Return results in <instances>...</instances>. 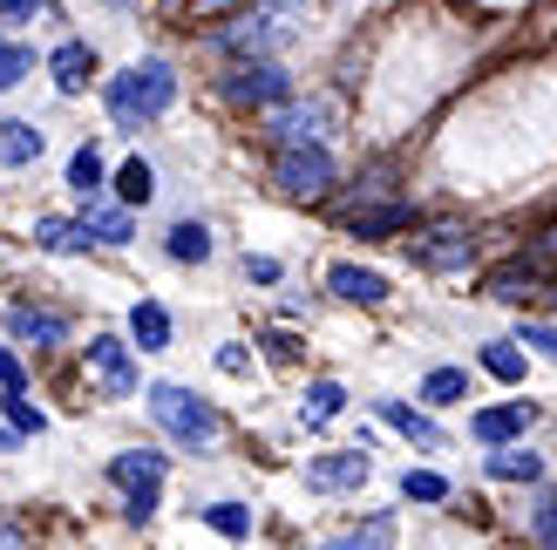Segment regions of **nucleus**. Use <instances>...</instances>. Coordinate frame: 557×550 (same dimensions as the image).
<instances>
[{
	"instance_id": "obj_40",
	"label": "nucleus",
	"mask_w": 557,
	"mask_h": 550,
	"mask_svg": "<svg viewBox=\"0 0 557 550\" xmlns=\"http://www.w3.org/2000/svg\"><path fill=\"white\" fill-rule=\"evenodd\" d=\"M245 272H252L259 286H278V259H245Z\"/></svg>"
},
{
	"instance_id": "obj_24",
	"label": "nucleus",
	"mask_w": 557,
	"mask_h": 550,
	"mask_svg": "<svg viewBox=\"0 0 557 550\" xmlns=\"http://www.w3.org/2000/svg\"><path fill=\"white\" fill-rule=\"evenodd\" d=\"M490 476H496V483H537V476H544V462H537L531 449H517V442H504V449L490 455Z\"/></svg>"
},
{
	"instance_id": "obj_34",
	"label": "nucleus",
	"mask_w": 557,
	"mask_h": 550,
	"mask_svg": "<svg viewBox=\"0 0 557 550\" xmlns=\"http://www.w3.org/2000/svg\"><path fill=\"white\" fill-rule=\"evenodd\" d=\"M531 530H537V543H544V550H557V489H544V497H537Z\"/></svg>"
},
{
	"instance_id": "obj_7",
	"label": "nucleus",
	"mask_w": 557,
	"mask_h": 550,
	"mask_svg": "<svg viewBox=\"0 0 557 550\" xmlns=\"http://www.w3.org/2000/svg\"><path fill=\"white\" fill-rule=\"evenodd\" d=\"M408 252H414V265H429V272H469V259H476V232H469L462 217H442V225L408 238Z\"/></svg>"
},
{
	"instance_id": "obj_42",
	"label": "nucleus",
	"mask_w": 557,
	"mask_h": 550,
	"mask_svg": "<svg viewBox=\"0 0 557 550\" xmlns=\"http://www.w3.org/2000/svg\"><path fill=\"white\" fill-rule=\"evenodd\" d=\"M0 550H21V530L14 524H0Z\"/></svg>"
},
{
	"instance_id": "obj_20",
	"label": "nucleus",
	"mask_w": 557,
	"mask_h": 550,
	"mask_svg": "<svg viewBox=\"0 0 557 550\" xmlns=\"http://www.w3.org/2000/svg\"><path fill=\"white\" fill-rule=\"evenodd\" d=\"M129 340L144 347V353H163V347H171V313H163L157 299H144V307L129 313Z\"/></svg>"
},
{
	"instance_id": "obj_32",
	"label": "nucleus",
	"mask_w": 557,
	"mask_h": 550,
	"mask_svg": "<svg viewBox=\"0 0 557 550\" xmlns=\"http://www.w3.org/2000/svg\"><path fill=\"white\" fill-rule=\"evenodd\" d=\"M8 422H14L21 435H41V428H48V415L27 401V388H8Z\"/></svg>"
},
{
	"instance_id": "obj_15",
	"label": "nucleus",
	"mask_w": 557,
	"mask_h": 550,
	"mask_svg": "<svg viewBox=\"0 0 557 550\" xmlns=\"http://www.w3.org/2000/svg\"><path fill=\"white\" fill-rule=\"evenodd\" d=\"M8 326H14V340H27V347H62L69 340V320L62 313H41V307H14Z\"/></svg>"
},
{
	"instance_id": "obj_36",
	"label": "nucleus",
	"mask_w": 557,
	"mask_h": 550,
	"mask_svg": "<svg viewBox=\"0 0 557 550\" xmlns=\"http://www.w3.org/2000/svg\"><path fill=\"white\" fill-rule=\"evenodd\" d=\"M245 8H252V0H190V21H232Z\"/></svg>"
},
{
	"instance_id": "obj_4",
	"label": "nucleus",
	"mask_w": 557,
	"mask_h": 550,
	"mask_svg": "<svg viewBox=\"0 0 557 550\" xmlns=\"http://www.w3.org/2000/svg\"><path fill=\"white\" fill-rule=\"evenodd\" d=\"M293 14H299V0H252L245 14L218 21V48L225 54H272L293 35Z\"/></svg>"
},
{
	"instance_id": "obj_23",
	"label": "nucleus",
	"mask_w": 557,
	"mask_h": 550,
	"mask_svg": "<svg viewBox=\"0 0 557 550\" xmlns=\"http://www.w3.org/2000/svg\"><path fill=\"white\" fill-rule=\"evenodd\" d=\"M102 177H109V171H102V157L82 143V150L69 157V190H75L82 204H96V198H102Z\"/></svg>"
},
{
	"instance_id": "obj_39",
	"label": "nucleus",
	"mask_w": 557,
	"mask_h": 550,
	"mask_svg": "<svg viewBox=\"0 0 557 550\" xmlns=\"http://www.w3.org/2000/svg\"><path fill=\"white\" fill-rule=\"evenodd\" d=\"M41 0H0V21H35Z\"/></svg>"
},
{
	"instance_id": "obj_25",
	"label": "nucleus",
	"mask_w": 557,
	"mask_h": 550,
	"mask_svg": "<svg viewBox=\"0 0 557 550\" xmlns=\"http://www.w3.org/2000/svg\"><path fill=\"white\" fill-rule=\"evenodd\" d=\"M116 190H123V204H150L157 198V171H150L144 157H129L123 171H116Z\"/></svg>"
},
{
	"instance_id": "obj_21",
	"label": "nucleus",
	"mask_w": 557,
	"mask_h": 550,
	"mask_svg": "<svg viewBox=\"0 0 557 550\" xmlns=\"http://www.w3.org/2000/svg\"><path fill=\"white\" fill-rule=\"evenodd\" d=\"M163 252H171L177 265H205V259H211V232L198 225V217H184V225H171V238H163Z\"/></svg>"
},
{
	"instance_id": "obj_26",
	"label": "nucleus",
	"mask_w": 557,
	"mask_h": 550,
	"mask_svg": "<svg viewBox=\"0 0 557 550\" xmlns=\"http://www.w3.org/2000/svg\"><path fill=\"white\" fill-rule=\"evenodd\" d=\"M89 232H96V245H129V211L123 204H89Z\"/></svg>"
},
{
	"instance_id": "obj_16",
	"label": "nucleus",
	"mask_w": 557,
	"mask_h": 550,
	"mask_svg": "<svg viewBox=\"0 0 557 550\" xmlns=\"http://www.w3.org/2000/svg\"><path fill=\"white\" fill-rule=\"evenodd\" d=\"M326 286L341 292V299H354V307H381V299H387V279H381V272H368V265H333Z\"/></svg>"
},
{
	"instance_id": "obj_19",
	"label": "nucleus",
	"mask_w": 557,
	"mask_h": 550,
	"mask_svg": "<svg viewBox=\"0 0 557 550\" xmlns=\"http://www.w3.org/2000/svg\"><path fill=\"white\" fill-rule=\"evenodd\" d=\"M35 157H41V129L8 116V123H0V163H8V171H27Z\"/></svg>"
},
{
	"instance_id": "obj_29",
	"label": "nucleus",
	"mask_w": 557,
	"mask_h": 550,
	"mask_svg": "<svg viewBox=\"0 0 557 550\" xmlns=\"http://www.w3.org/2000/svg\"><path fill=\"white\" fill-rule=\"evenodd\" d=\"M326 550H395V516H374L368 530H354V537H333Z\"/></svg>"
},
{
	"instance_id": "obj_37",
	"label": "nucleus",
	"mask_w": 557,
	"mask_h": 550,
	"mask_svg": "<svg viewBox=\"0 0 557 550\" xmlns=\"http://www.w3.org/2000/svg\"><path fill=\"white\" fill-rule=\"evenodd\" d=\"M265 353L272 361H299V340L293 334H265Z\"/></svg>"
},
{
	"instance_id": "obj_1",
	"label": "nucleus",
	"mask_w": 557,
	"mask_h": 550,
	"mask_svg": "<svg viewBox=\"0 0 557 550\" xmlns=\"http://www.w3.org/2000/svg\"><path fill=\"white\" fill-rule=\"evenodd\" d=\"M102 102H109V123L116 129H144L177 102V68L163 62V54H144V62H129L123 75H109Z\"/></svg>"
},
{
	"instance_id": "obj_12",
	"label": "nucleus",
	"mask_w": 557,
	"mask_h": 550,
	"mask_svg": "<svg viewBox=\"0 0 557 550\" xmlns=\"http://www.w3.org/2000/svg\"><path fill=\"white\" fill-rule=\"evenodd\" d=\"M531 422H537L531 401H504V408H483V415L469 422V435H476V442H490V449H504V442H517Z\"/></svg>"
},
{
	"instance_id": "obj_41",
	"label": "nucleus",
	"mask_w": 557,
	"mask_h": 550,
	"mask_svg": "<svg viewBox=\"0 0 557 550\" xmlns=\"http://www.w3.org/2000/svg\"><path fill=\"white\" fill-rule=\"evenodd\" d=\"M21 380H27V374H21V361H14L8 347H0V388H21Z\"/></svg>"
},
{
	"instance_id": "obj_27",
	"label": "nucleus",
	"mask_w": 557,
	"mask_h": 550,
	"mask_svg": "<svg viewBox=\"0 0 557 550\" xmlns=\"http://www.w3.org/2000/svg\"><path fill=\"white\" fill-rule=\"evenodd\" d=\"M483 374H496V380H510V388H517V380H523V353H517V340H490V347H483Z\"/></svg>"
},
{
	"instance_id": "obj_9",
	"label": "nucleus",
	"mask_w": 557,
	"mask_h": 550,
	"mask_svg": "<svg viewBox=\"0 0 557 550\" xmlns=\"http://www.w3.org/2000/svg\"><path fill=\"white\" fill-rule=\"evenodd\" d=\"M544 259L537 252H523V259H504V265H496L490 272V279H483V292L496 299V307H523V299H544Z\"/></svg>"
},
{
	"instance_id": "obj_17",
	"label": "nucleus",
	"mask_w": 557,
	"mask_h": 550,
	"mask_svg": "<svg viewBox=\"0 0 557 550\" xmlns=\"http://www.w3.org/2000/svg\"><path fill=\"white\" fill-rule=\"evenodd\" d=\"M35 245H41V252H89V245H96V232H89V217H82V225H75V217H41V225H35Z\"/></svg>"
},
{
	"instance_id": "obj_33",
	"label": "nucleus",
	"mask_w": 557,
	"mask_h": 550,
	"mask_svg": "<svg viewBox=\"0 0 557 550\" xmlns=\"http://www.w3.org/2000/svg\"><path fill=\"white\" fill-rule=\"evenodd\" d=\"M35 68V48H21V41H0V89H14V82Z\"/></svg>"
},
{
	"instance_id": "obj_2",
	"label": "nucleus",
	"mask_w": 557,
	"mask_h": 550,
	"mask_svg": "<svg viewBox=\"0 0 557 550\" xmlns=\"http://www.w3.org/2000/svg\"><path fill=\"white\" fill-rule=\"evenodd\" d=\"M144 401H150V415H157V428L171 435V442H184V449H211L218 435H225V422H218V408H211L205 395H190V388H177V380H157V388H150Z\"/></svg>"
},
{
	"instance_id": "obj_14",
	"label": "nucleus",
	"mask_w": 557,
	"mask_h": 550,
	"mask_svg": "<svg viewBox=\"0 0 557 550\" xmlns=\"http://www.w3.org/2000/svg\"><path fill=\"white\" fill-rule=\"evenodd\" d=\"M48 75H54V89H62V96H82V89H89V75H96V48L89 41H62V48L48 54Z\"/></svg>"
},
{
	"instance_id": "obj_11",
	"label": "nucleus",
	"mask_w": 557,
	"mask_h": 550,
	"mask_svg": "<svg viewBox=\"0 0 557 550\" xmlns=\"http://www.w3.org/2000/svg\"><path fill=\"white\" fill-rule=\"evenodd\" d=\"M368 476H374L368 449H341V455H313V462H306V483H313V489H360Z\"/></svg>"
},
{
	"instance_id": "obj_35",
	"label": "nucleus",
	"mask_w": 557,
	"mask_h": 550,
	"mask_svg": "<svg viewBox=\"0 0 557 550\" xmlns=\"http://www.w3.org/2000/svg\"><path fill=\"white\" fill-rule=\"evenodd\" d=\"M517 347H537V353H550V361H557V326L523 320V326H517Z\"/></svg>"
},
{
	"instance_id": "obj_38",
	"label": "nucleus",
	"mask_w": 557,
	"mask_h": 550,
	"mask_svg": "<svg viewBox=\"0 0 557 550\" xmlns=\"http://www.w3.org/2000/svg\"><path fill=\"white\" fill-rule=\"evenodd\" d=\"M218 367H225V374H252V361H245V347H218Z\"/></svg>"
},
{
	"instance_id": "obj_13",
	"label": "nucleus",
	"mask_w": 557,
	"mask_h": 550,
	"mask_svg": "<svg viewBox=\"0 0 557 550\" xmlns=\"http://www.w3.org/2000/svg\"><path fill=\"white\" fill-rule=\"evenodd\" d=\"M347 232H354V238H401V232H414V204H408V198L368 204V211L347 217Z\"/></svg>"
},
{
	"instance_id": "obj_30",
	"label": "nucleus",
	"mask_w": 557,
	"mask_h": 550,
	"mask_svg": "<svg viewBox=\"0 0 557 550\" xmlns=\"http://www.w3.org/2000/svg\"><path fill=\"white\" fill-rule=\"evenodd\" d=\"M198 516H205L218 537H252V510H245V503H211V510H198Z\"/></svg>"
},
{
	"instance_id": "obj_28",
	"label": "nucleus",
	"mask_w": 557,
	"mask_h": 550,
	"mask_svg": "<svg viewBox=\"0 0 557 550\" xmlns=\"http://www.w3.org/2000/svg\"><path fill=\"white\" fill-rule=\"evenodd\" d=\"M469 395V374L462 367H435L429 380H422V401H435V408H449V401H462Z\"/></svg>"
},
{
	"instance_id": "obj_18",
	"label": "nucleus",
	"mask_w": 557,
	"mask_h": 550,
	"mask_svg": "<svg viewBox=\"0 0 557 550\" xmlns=\"http://www.w3.org/2000/svg\"><path fill=\"white\" fill-rule=\"evenodd\" d=\"M374 415L395 428V435H408V442H422V449H442V428L429 422V415H414L408 401H374Z\"/></svg>"
},
{
	"instance_id": "obj_10",
	"label": "nucleus",
	"mask_w": 557,
	"mask_h": 550,
	"mask_svg": "<svg viewBox=\"0 0 557 550\" xmlns=\"http://www.w3.org/2000/svg\"><path fill=\"white\" fill-rule=\"evenodd\" d=\"M89 367H96V388H102L109 401L136 395V361H129V347H123L116 334H96V340H89Z\"/></svg>"
},
{
	"instance_id": "obj_8",
	"label": "nucleus",
	"mask_w": 557,
	"mask_h": 550,
	"mask_svg": "<svg viewBox=\"0 0 557 550\" xmlns=\"http://www.w3.org/2000/svg\"><path fill=\"white\" fill-rule=\"evenodd\" d=\"M109 483L129 497V516L144 524V516L157 510V497H163V455L157 449H123L116 462H109Z\"/></svg>"
},
{
	"instance_id": "obj_43",
	"label": "nucleus",
	"mask_w": 557,
	"mask_h": 550,
	"mask_svg": "<svg viewBox=\"0 0 557 550\" xmlns=\"http://www.w3.org/2000/svg\"><path fill=\"white\" fill-rule=\"evenodd\" d=\"M14 442H21V435H14V428H0V455H8V449H14Z\"/></svg>"
},
{
	"instance_id": "obj_44",
	"label": "nucleus",
	"mask_w": 557,
	"mask_h": 550,
	"mask_svg": "<svg viewBox=\"0 0 557 550\" xmlns=\"http://www.w3.org/2000/svg\"><path fill=\"white\" fill-rule=\"evenodd\" d=\"M550 307H557V286H550Z\"/></svg>"
},
{
	"instance_id": "obj_3",
	"label": "nucleus",
	"mask_w": 557,
	"mask_h": 550,
	"mask_svg": "<svg viewBox=\"0 0 557 550\" xmlns=\"http://www.w3.org/2000/svg\"><path fill=\"white\" fill-rule=\"evenodd\" d=\"M272 184H278V198H293V204H326L341 171H333V157L320 143H286V150H272Z\"/></svg>"
},
{
	"instance_id": "obj_5",
	"label": "nucleus",
	"mask_w": 557,
	"mask_h": 550,
	"mask_svg": "<svg viewBox=\"0 0 557 550\" xmlns=\"http://www.w3.org/2000/svg\"><path fill=\"white\" fill-rule=\"evenodd\" d=\"M286 96H293V75L272 54H238V68L225 75V102H238V109H278Z\"/></svg>"
},
{
	"instance_id": "obj_6",
	"label": "nucleus",
	"mask_w": 557,
	"mask_h": 550,
	"mask_svg": "<svg viewBox=\"0 0 557 550\" xmlns=\"http://www.w3.org/2000/svg\"><path fill=\"white\" fill-rule=\"evenodd\" d=\"M333 123H341V102H333V96H306V102H278L265 116V136H272V150H286V143H320Z\"/></svg>"
},
{
	"instance_id": "obj_31",
	"label": "nucleus",
	"mask_w": 557,
	"mask_h": 550,
	"mask_svg": "<svg viewBox=\"0 0 557 550\" xmlns=\"http://www.w3.org/2000/svg\"><path fill=\"white\" fill-rule=\"evenodd\" d=\"M401 497L408 503H449V483H442L435 470H408L401 476Z\"/></svg>"
},
{
	"instance_id": "obj_22",
	"label": "nucleus",
	"mask_w": 557,
	"mask_h": 550,
	"mask_svg": "<svg viewBox=\"0 0 557 550\" xmlns=\"http://www.w3.org/2000/svg\"><path fill=\"white\" fill-rule=\"evenodd\" d=\"M347 408V388L341 380H313V388H306V401H299V422L306 428H320V422H333Z\"/></svg>"
}]
</instances>
